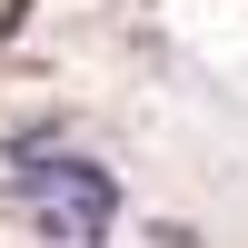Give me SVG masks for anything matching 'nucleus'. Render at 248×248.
Segmentation results:
<instances>
[{
    "mask_svg": "<svg viewBox=\"0 0 248 248\" xmlns=\"http://www.w3.org/2000/svg\"><path fill=\"white\" fill-rule=\"evenodd\" d=\"M10 189H20V209H30L60 248H90L109 229V169H90V159H30Z\"/></svg>",
    "mask_w": 248,
    "mask_h": 248,
    "instance_id": "nucleus-1",
    "label": "nucleus"
}]
</instances>
